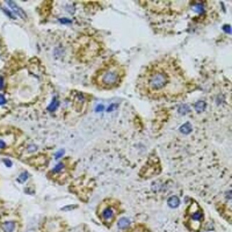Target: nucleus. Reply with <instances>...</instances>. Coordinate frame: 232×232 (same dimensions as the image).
<instances>
[{
    "label": "nucleus",
    "mask_w": 232,
    "mask_h": 232,
    "mask_svg": "<svg viewBox=\"0 0 232 232\" xmlns=\"http://www.w3.org/2000/svg\"><path fill=\"white\" fill-rule=\"evenodd\" d=\"M182 71L174 61L154 62L141 74L138 86L143 94L152 97H164L181 94L185 89Z\"/></svg>",
    "instance_id": "f257e3e1"
},
{
    "label": "nucleus",
    "mask_w": 232,
    "mask_h": 232,
    "mask_svg": "<svg viewBox=\"0 0 232 232\" xmlns=\"http://www.w3.org/2000/svg\"><path fill=\"white\" fill-rule=\"evenodd\" d=\"M120 80V74L117 69H111L104 72L101 76L100 82L106 87H112L117 84Z\"/></svg>",
    "instance_id": "f03ea898"
},
{
    "label": "nucleus",
    "mask_w": 232,
    "mask_h": 232,
    "mask_svg": "<svg viewBox=\"0 0 232 232\" xmlns=\"http://www.w3.org/2000/svg\"><path fill=\"white\" fill-rule=\"evenodd\" d=\"M102 219L104 222L111 223L115 217V212L112 207H107L103 209L102 212Z\"/></svg>",
    "instance_id": "7ed1b4c3"
},
{
    "label": "nucleus",
    "mask_w": 232,
    "mask_h": 232,
    "mask_svg": "<svg viewBox=\"0 0 232 232\" xmlns=\"http://www.w3.org/2000/svg\"><path fill=\"white\" fill-rule=\"evenodd\" d=\"M6 2L7 3V4L9 5L10 8L13 10V12L15 14H17V15H19L21 18L22 19H26L27 18V14L25 12L23 9L22 8H20V7L17 5L14 1H6Z\"/></svg>",
    "instance_id": "20e7f679"
},
{
    "label": "nucleus",
    "mask_w": 232,
    "mask_h": 232,
    "mask_svg": "<svg viewBox=\"0 0 232 232\" xmlns=\"http://www.w3.org/2000/svg\"><path fill=\"white\" fill-rule=\"evenodd\" d=\"M4 232H13L15 228V223L14 221H6L1 226Z\"/></svg>",
    "instance_id": "39448f33"
},
{
    "label": "nucleus",
    "mask_w": 232,
    "mask_h": 232,
    "mask_svg": "<svg viewBox=\"0 0 232 232\" xmlns=\"http://www.w3.org/2000/svg\"><path fill=\"white\" fill-rule=\"evenodd\" d=\"M190 217L193 221H196V222L197 221L198 223H200L203 219V213L199 210H196L194 212L191 214Z\"/></svg>",
    "instance_id": "423d86ee"
},
{
    "label": "nucleus",
    "mask_w": 232,
    "mask_h": 232,
    "mask_svg": "<svg viewBox=\"0 0 232 232\" xmlns=\"http://www.w3.org/2000/svg\"><path fill=\"white\" fill-rule=\"evenodd\" d=\"M168 205L171 208H176L179 207L180 204V200L176 196H172L167 201Z\"/></svg>",
    "instance_id": "0eeeda50"
},
{
    "label": "nucleus",
    "mask_w": 232,
    "mask_h": 232,
    "mask_svg": "<svg viewBox=\"0 0 232 232\" xmlns=\"http://www.w3.org/2000/svg\"><path fill=\"white\" fill-rule=\"evenodd\" d=\"M118 227L121 229H125V228H128L130 225V221L129 219L125 217L121 218L118 221Z\"/></svg>",
    "instance_id": "6e6552de"
},
{
    "label": "nucleus",
    "mask_w": 232,
    "mask_h": 232,
    "mask_svg": "<svg viewBox=\"0 0 232 232\" xmlns=\"http://www.w3.org/2000/svg\"><path fill=\"white\" fill-rule=\"evenodd\" d=\"M191 130H192V127L189 123H186V124H184L183 126H181V127H180V131H181V132L184 134H189V133L191 131Z\"/></svg>",
    "instance_id": "1a4fd4ad"
},
{
    "label": "nucleus",
    "mask_w": 232,
    "mask_h": 232,
    "mask_svg": "<svg viewBox=\"0 0 232 232\" xmlns=\"http://www.w3.org/2000/svg\"><path fill=\"white\" fill-rule=\"evenodd\" d=\"M206 106H207V104L203 101H199L198 102H196L195 104V109L197 112H202L204 111L206 108Z\"/></svg>",
    "instance_id": "9d476101"
},
{
    "label": "nucleus",
    "mask_w": 232,
    "mask_h": 232,
    "mask_svg": "<svg viewBox=\"0 0 232 232\" xmlns=\"http://www.w3.org/2000/svg\"><path fill=\"white\" fill-rule=\"evenodd\" d=\"M59 102L57 101L56 98H54V99L52 100V102H51V104L48 106V108L47 109L49 111V112H54V111H55L57 109V107H59Z\"/></svg>",
    "instance_id": "9b49d317"
},
{
    "label": "nucleus",
    "mask_w": 232,
    "mask_h": 232,
    "mask_svg": "<svg viewBox=\"0 0 232 232\" xmlns=\"http://www.w3.org/2000/svg\"><path fill=\"white\" fill-rule=\"evenodd\" d=\"M29 178V174L27 171H25V172L22 173L20 176H19L18 179H17V181H19L20 183H24L25 181H27Z\"/></svg>",
    "instance_id": "f8f14e48"
},
{
    "label": "nucleus",
    "mask_w": 232,
    "mask_h": 232,
    "mask_svg": "<svg viewBox=\"0 0 232 232\" xmlns=\"http://www.w3.org/2000/svg\"><path fill=\"white\" fill-rule=\"evenodd\" d=\"M127 232H149L148 229H146L144 226H137L136 227H134L132 229H131L130 231H127Z\"/></svg>",
    "instance_id": "ddd939ff"
},
{
    "label": "nucleus",
    "mask_w": 232,
    "mask_h": 232,
    "mask_svg": "<svg viewBox=\"0 0 232 232\" xmlns=\"http://www.w3.org/2000/svg\"><path fill=\"white\" fill-rule=\"evenodd\" d=\"M64 167H65V165H64L63 163H59L58 164H57V165L53 168L52 172L53 173L59 172V171H61L62 169H64Z\"/></svg>",
    "instance_id": "4468645a"
},
{
    "label": "nucleus",
    "mask_w": 232,
    "mask_h": 232,
    "mask_svg": "<svg viewBox=\"0 0 232 232\" xmlns=\"http://www.w3.org/2000/svg\"><path fill=\"white\" fill-rule=\"evenodd\" d=\"M64 154H65V150L64 149H61V150L58 151V152L55 154V158L56 159L61 158L62 156L64 155Z\"/></svg>",
    "instance_id": "2eb2a0df"
},
{
    "label": "nucleus",
    "mask_w": 232,
    "mask_h": 232,
    "mask_svg": "<svg viewBox=\"0 0 232 232\" xmlns=\"http://www.w3.org/2000/svg\"><path fill=\"white\" fill-rule=\"evenodd\" d=\"M3 162H4L5 165H6L7 167H11L12 165V162H11V160H9V159H3Z\"/></svg>",
    "instance_id": "dca6fc26"
},
{
    "label": "nucleus",
    "mask_w": 232,
    "mask_h": 232,
    "mask_svg": "<svg viewBox=\"0 0 232 232\" xmlns=\"http://www.w3.org/2000/svg\"><path fill=\"white\" fill-rule=\"evenodd\" d=\"M179 109H182V111H181V112H179L181 114H185L186 113L187 111L189 109V107H188L187 106H186V105H183V106H181V107L179 108Z\"/></svg>",
    "instance_id": "f3484780"
},
{
    "label": "nucleus",
    "mask_w": 232,
    "mask_h": 232,
    "mask_svg": "<svg viewBox=\"0 0 232 232\" xmlns=\"http://www.w3.org/2000/svg\"><path fill=\"white\" fill-rule=\"evenodd\" d=\"M7 100L5 97L4 96V95L0 94V105H4L6 104Z\"/></svg>",
    "instance_id": "a211bd4d"
},
{
    "label": "nucleus",
    "mask_w": 232,
    "mask_h": 232,
    "mask_svg": "<svg viewBox=\"0 0 232 232\" xmlns=\"http://www.w3.org/2000/svg\"><path fill=\"white\" fill-rule=\"evenodd\" d=\"M59 22H61L62 24H70L71 22H72V21L67 18H62L60 19Z\"/></svg>",
    "instance_id": "6ab92c4d"
},
{
    "label": "nucleus",
    "mask_w": 232,
    "mask_h": 232,
    "mask_svg": "<svg viewBox=\"0 0 232 232\" xmlns=\"http://www.w3.org/2000/svg\"><path fill=\"white\" fill-rule=\"evenodd\" d=\"M223 29L224 30V32L226 33H231V28L229 25H225L223 27Z\"/></svg>",
    "instance_id": "aec40b11"
},
{
    "label": "nucleus",
    "mask_w": 232,
    "mask_h": 232,
    "mask_svg": "<svg viewBox=\"0 0 232 232\" xmlns=\"http://www.w3.org/2000/svg\"><path fill=\"white\" fill-rule=\"evenodd\" d=\"M3 11H4V12L6 13L7 14L9 17H11V18H12V19H16V18H15L13 16V15H12V14L11 12H10L9 11H8V10L7 9H5V8H4V9H3Z\"/></svg>",
    "instance_id": "412c9836"
},
{
    "label": "nucleus",
    "mask_w": 232,
    "mask_h": 232,
    "mask_svg": "<svg viewBox=\"0 0 232 232\" xmlns=\"http://www.w3.org/2000/svg\"><path fill=\"white\" fill-rule=\"evenodd\" d=\"M104 107L103 105L99 104V105H98L97 107H96V112H102V111L104 110Z\"/></svg>",
    "instance_id": "4be33fe9"
},
{
    "label": "nucleus",
    "mask_w": 232,
    "mask_h": 232,
    "mask_svg": "<svg viewBox=\"0 0 232 232\" xmlns=\"http://www.w3.org/2000/svg\"><path fill=\"white\" fill-rule=\"evenodd\" d=\"M6 146V144L2 140H0V149H3Z\"/></svg>",
    "instance_id": "5701e85b"
},
{
    "label": "nucleus",
    "mask_w": 232,
    "mask_h": 232,
    "mask_svg": "<svg viewBox=\"0 0 232 232\" xmlns=\"http://www.w3.org/2000/svg\"><path fill=\"white\" fill-rule=\"evenodd\" d=\"M3 85H4V79L2 77H0V90L3 88Z\"/></svg>",
    "instance_id": "b1692460"
},
{
    "label": "nucleus",
    "mask_w": 232,
    "mask_h": 232,
    "mask_svg": "<svg viewBox=\"0 0 232 232\" xmlns=\"http://www.w3.org/2000/svg\"><path fill=\"white\" fill-rule=\"evenodd\" d=\"M114 106H115V105H114V104H112L109 107L108 109H107V111H108V112H111V111H112V110H113Z\"/></svg>",
    "instance_id": "393cba45"
}]
</instances>
